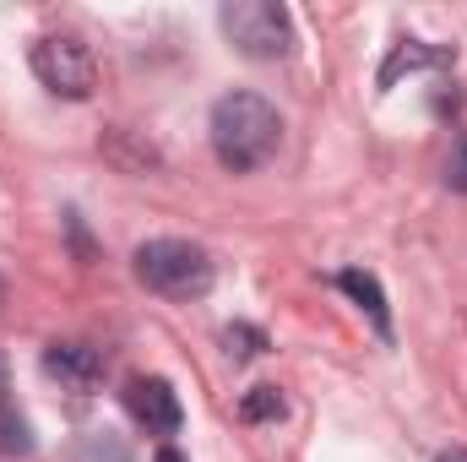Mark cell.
Instances as JSON below:
<instances>
[{"label": "cell", "instance_id": "1", "mask_svg": "<svg viewBox=\"0 0 467 462\" xmlns=\"http://www.w3.org/2000/svg\"><path fill=\"white\" fill-rule=\"evenodd\" d=\"M207 131H213V152L229 174H255L261 163H272V152L283 142V115H277L272 99L234 88L213 104Z\"/></svg>", "mask_w": 467, "mask_h": 462}, {"label": "cell", "instance_id": "2", "mask_svg": "<svg viewBox=\"0 0 467 462\" xmlns=\"http://www.w3.org/2000/svg\"><path fill=\"white\" fill-rule=\"evenodd\" d=\"M136 278L163 299H202L213 289L218 267L191 239H147V245H136Z\"/></svg>", "mask_w": 467, "mask_h": 462}, {"label": "cell", "instance_id": "3", "mask_svg": "<svg viewBox=\"0 0 467 462\" xmlns=\"http://www.w3.org/2000/svg\"><path fill=\"white\" fill-rule=\"evenodd\" d=\"M218 27L244 60H283L294 49V16L277 0H229Z\"/></svg>", "mask_w": 467, "mask_h": 462}, {"label": "cell", "instance_id": "4", "mask_svg": "<svg viewBox=\"0 0 467 462\" xmlns=\"http://www.w3.org/2000/svg\"><path fill=\"white\" fill-rule=\"evenodd\" d=\"M27 60H33V77H38L55 99H93V88H99V60H93V49H88L82 38H71V33H44Z\"/></svg>", "mask_w": 467, "mask_h": 462}, {"label": "cell", "instance_id": "5", "mask_svg": "<svg viewBox=\"0 0 467 462\" xmlns=\"http://www.w3.org/2000/svg\"><path fill=\"white\" fill-rule=\"evenodd\" d=\"M125 408H130V419H136L147 436H174V430L185 425L180 392H174L163 375H136V381H125Z\"/></svg>", "mask_w": 467, "mask_h": 462}, {"label": "cell", "instance_id": "6", "mask_svg": "<svg viewBox=\"0 0 467 462\" xmlns=\"http://www.w3.org/2000/svg\"><path fill=\"white\" fill-rule=\"evenodd\" d=\"M44 375H49L60 392L93 397L99 381H104V353L93 343H77V338H55V343L44 348Z\"/></svg>", "mask_w": 467, "mask_h": 462}, {"label": "cell", "instance_id": "7", "mask_svg": "<svg viewBox=\"0 0 467 462\" xmlns=\"http://www.w3.org/2000/svg\"><path fill=\"white\" fill-rule=\"evenodd\" d=\"M337 289H343L353 305L375 321V332H380V338H391V310H386V294H380L375 272H364V267H343V272H337Z\"/></svg>", "mask_w": 467, "mask_h": 462}, {"label": "cell", "instance_id": "8", "mask_svg": "<svg viewBox=\"0 0 467 462\" xmlns=\"http://www.w3.org/2000/svg\"><path fill=\"white\" fill-rule=\"evenodd\" d=\"M451 60V49H430V44H419V38H402L397 49H391V60L380 66V88H391L402 71H419V66H446Z\"/></svg>", "mask_w": 467, "mask_h": 462}, {"label": "cell", "instance_id": "9", "mask_svg": "<svg viewBox=\"0 0 467 462\" xmlns=\"http://www.w3.org/2000/svg\"><path fill=\"white\" fill-rule=\"evenodd\" d=\"M33 452H38L33 425L16 408H0V457H33Z\"/></svg>", "mask_w": 467, "mask_h": 462}, {"label": "cell", "instance_id": "10", "mask_svg": "<svg viewBox=\"0 0 467 462\" xmlns=\"http://www.w3.org/2000/svg\"><path fill=\"white\" fill-rule=\"evenodd\" d=\"M239 414H244L250 425H266V419H283V414H288V403H283V392H277V386H250V392L239 397Z\"/></svg>", "mask_w": 467, "mask_h": 462}, {"label": "cell", "instance_id": "11", "mask_svg": "<svg viewBox=\"0 0 467 462\" xmlns=\"http://www.w3.org/2000/svg\"><path fill=\"white\" fill-rule=\"evenodd\" d=\"M77 462H125V441L109 436V430H93V436H82Z\"/></svg>", "mask_w": 467, "mask_h": 462}, {"label": "cell", "instance_id": "12", "mask_svg": "<svg viewBox=\"0 0 467 462\" xmlns=\"http://www.w3.org/2000/svg\"><path fill=\"white\" fill-rule=\"evenodd\" d=\"M223 343H229L234 359H255V353L266 348V332H261V327H244V321H234L229 332H223Z\"/></svg>", "mask_w": 467, "mask_h": 462}, {"label": "cell", "instance_id": "13", "mask_svg": "<svg viewBox=\"0 0 467 462\" xmlns=\"http://www.w3.org/2000/svg\"><path fill=\"white\" fill-rule=\"evenodd\" d=\"M446 185H451L457 196H467V131L457 136V147H451V158H446Z\"/></svg>", "mask_w": 467, "mask_h": 462}, {"label": "cell", "instance_id": "14", "mask_svg": "<svg viewBox=\"0 0 467 462\" xmlns=\"http://www.w3.org/2000/svg\"><path fill=\"white\" fill-rule=\"evenodd\" d=\"M0 408H11V375H5V359H0Z\"/></svg>", "mask_w": 467, "mask_h": 462}, {"label": "cell", "instance_id": "15", "mask_svg": "<svg viewBox=\"0 0 467 462\" xmlns=\"http://www.w3.org/2000/svg\"><path fill=\"white\" fill-rule=\"evenodd\" d=\"M435 462H467V446H451V452H441Z\"/></svg>", "mask_w": 467, "mask_h": 462}, {"label": "cell", "instance_id": "16", "mask_svg": "<svg viewBox=\"0 0 467 462\" xmlns=\"http://www.w3.org/2000/svg\"><path fill=\"white\" fill-rule=\"evenodd\" d=\"M158 462H185V457H180L174 446H163V452H158Z\"/></svg>", "mask_w": 467, "mask_h": 462}, {"label": "cell", "instance_id": "17", "mask_svg": "<svg viewBox=\"0 0 467 462\" xmlns=\"http://www.w3.org/2000/svg\"><path fill=\"white\" fill-rule=\"evenodd\" d=\"M0 305H5V278H0Z\"/></svg>", "mask_w": 467, "mask_h": 462}]
</instances>
